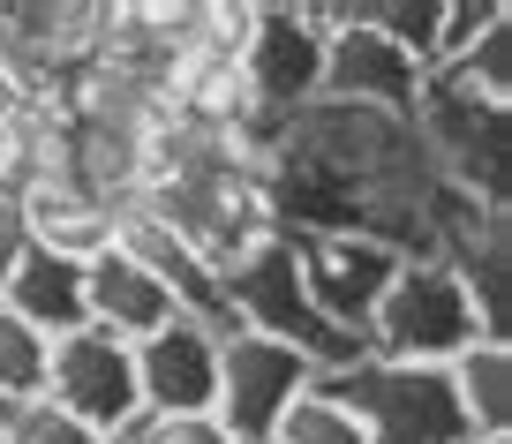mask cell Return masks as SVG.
Returning <instances> with one entry per match:
<instances>
[{"label":"cell","instance_id":"7","mask_svg":"<svg viewBox=\"0 0 512 444\" xmlns=\"http://www.w3.org/2000/svg\"><path fill=\"white\" fill-rule=\"evenodd\" d=\"M38 399L61 407V414H76V422L98 429V437H113V429H128L144 414V399H136V354H128L113 332L83 324V332H68V339L46 347V392Z\"/></svg>","mask_w":512,"mask_h":444},{"label":"cell","instance_id":"3","mask_svg":"<svg viewBox=\"0 0 512 444\" xmlns=\"http://www.w3.org/2000/svg\"><path fill=\"white\" fill-rule=\"evenodd\" d=\"M475 339H482V324H475V302H467L460 271H452L445 256H407L400 279L384 286L369 332H362V354H377V362L452 369Z\"/></svg>","mask_w":512,"mask_h":444},{"label":"cell","instance_id":"22","mask_svg":"<svg viewBox=\"0 0 512 444\" xmlns=\"http://www.w3.org/2000/svg\"><path fill=\"white\" fill-rule=\"evenodd\" d=\"M106 444H136V429H113V437H106Z\"/></svg>","mask_w":512,"mask_h":444},{"label":"cell","instance_id":"10","mask_svg":"<svg viewBox=\"0 0 512 444\" xmlns=\"http://www.w3.org/2000/svg\"><path fill=\"white\" fill-rule=\"evenodd\" d=\"M83 317H91L98 332H113L121 347H136V339H151L159 324H174L181 309H174V294L113 241V249H98L91 264H83Z\"/></svg>","mask_w":512,"mask_h":444},{"label":"cell","instance_id":"11","mask_svg":"<svg viewBox=\"0 0 512 444\" xmlns=\"http://www.w3.org/2000/svg\"><path fill=\"white\" fill-rule=\"evenodd\" d=\"M0 309H16L38 339L83 332V324H91V317H83V264H68V256L31 249V241H23L16 271H8V286H0Z\"/></svg>","mask_w":512,"mask_h":444},{"label":"cell","instance_id":"6","mask_svg":"<svg viewBox=\"0 0 512 444\" xmlns=\"http://www.w3.org/2000/svg\"><path fill=\"white\" fill-rule=\"evenodd\" d=\"M294 241V271H302V294L309 309H317L332 332L362 339L369 317H377L384 286L400 279L407 256L392 249V241L377 234H354V226H339V234H287Z\"/></svg>","mask_w":512,"mask_h":444},{"label":"cell","instance_id":"19","mask_svg":"<svg viewBox=\"0 0 512 444\" xmlns=\"http://www.w3.org/2000/svg\"><path fill=\"white\" fill-rule=\"evenodd\" d=\"M16 444H106V437H98V429H83L76 414L31 399V407H16Z\"/></svg>","mask_w":512,"mask_h":444},{"label":"cell","instance_id":"21","mask_svg":"<svg viewBox=\"0 0 512 444\" xmlns=\"http://www.w3.org/2000/svg\"><path fill=\"white\" fill-rule=\"evenodd\" d=\"M0 444H16V414H8V422H0Z\"/></svg>","mask_w":512,"mask_h":444},{"label":"cell","instance_id":"23","mask_svg":"<svg viewBox=\"0 0 512 444\" xmlns=\"http://www.w3.org/2000/svg\"><path fill=\"white\" fill-rule=\"evenodd\" d=\"M8 414H16V407H0V422H8Z\"/></svg>","mask_w":512,"mask_h":444},{"label":"cell","instance_id":"15","mask_svg":"<svg viewBox=\"0 0 512 444\" xmlns=\"http://www.w3.org/2000/svg\"><path fill=\"white\" fill-rule=\"evenodd\" d=\"M377 38L407 53L415 68H430V46H437V0H377V8H354Z\"/></svg>","mask_w":512,"mask_h":444},{"label":"cell","instance_id":"1","mask_svg":"<svg viewBox=\"0 0 512 444\" xmlns=\"http://www.w3.org/2000/svg\"><path fill=\"white\" fill-rule=\"evenodd\" d=\"M317 392L332 399V407H347L369 444H475L445 369L362 354V362H347V369H324Z\"/></svg>","mask_w":512,"mask_h":444},{"label":"cell","instance_id":"17","mask_svg":"<svg viewBox=\"0 0 512 444\" xmlns=\"http://www.w3.org/2000/svg\"><path fill=\"white\" fill-rule=\"evenodd\" d=\"M505 16V0H437V46H430V76L445 61H460L467 46H475L490 23Z\"/></svg>","mask_w":512,"mask_h":444},{"label":"cell","instance_id":"5","mask_svg":"<svg viewBox=\"0 0 512 444\" xmlns=\"http://www.w3.org/2000/svg\"><path fill=\"white\" fill-rule=\"evenodd\" d=\"M324 31H332V8H256L249 38H241V83H249V106L264 121L287 128L302 106L324 98Z\"/></svg>","mask_w":512,"mask_h":444},{"label":"cell","instance_id":"14","mask_svg":"<svg viewBox=\"0 0 512 444\" xmlns=\"http://www.w3.org/2000/svg\"><path fill=\"white\" fill-rule=\"evenodd\" d=\"M46 347L53 339H38L16 309H0V407H31L46 392Z\"/></svg>","mask_w":512,"mask_h":444},{"label":"cell","instance_id":"8","mask_svg":"<svg viewBox=\"0 0 512 444\" xmlns=\"http://www.w3.org/2000/svg\"><path fill=\"white\" fill-rule=\"evenodd\" d=\"M422 83H430V68H415L392 38L369 31L354 8H332V31H324V98L407 121L415 98H422Z\"/></svg>","mask_w":512,"mask_h":444},{"label":"cell","instance_id":"20","mask_svg":"<svg viewBox=\"0 0 512 444\" xmlns=\"http://www.w3.org/2000/svg\"><path fill=\"white\" fill-rule=\"evenodd\" d=\"M23 211H16V196H0V286H8V271H16V256H23Z\"/></svg>","mask_w":512,"mask_h":444},{"label":"cell","instance_id":"13","mask_svg":"<svg viewBox=\"0 0 512 444\" xmlns=\"http://www.w3.org/2000/svg\"><path fill=\"white\" fill-rule=\"evenodd\" d=\"M430 83H445V91H460V98H475V106H490V113H505L512 106V8L490 23V31L475 38V46L460 53V61H445Z\"/></svg>","mask_w":512,"mask_h":444},{"label":"cell","instance_id":"2","mask_svg":"<svg viewBox=\"0 0 512 444\" xmlns=\"http://www.w3.org/2000/svg\"><path fill=\"white\" fill-rule=\"evenodd\" d=\"M219 286H226V317H234L241 332H264V339H287V347H302L309 362H317V377H324V369L362 362V339L332 332V324L309 309L302 271H294V241L279 234V226H272V234H256L249 249H241L234 264L219 271Z\"/></svg>","mask_w":512,"mask_h":444},{"label":"cell","instance_id":"16","mask_svg":"<svg viewBox=\"0 0 512 444\" xmlns=\"http://www.w3.org/2000/svg\"><path fill=\"white\" fill-rule=\"evenodd\" d=\"M272 444H369V437H362V422H354L347 407H332V399L309 384V399L272 429Z\"/></svg>","mask_w":512,"mask_h":444},{"label":"cell","instance_id":"18","mask_svg":"<svg viewBox=\"0 0 512 444\" xmlns=\"http://www.w3.org/2000/svg\"><path fill=\"white\" fill-rule=\"evenodd\" d=\"M136 444H234L219 429V414H136Z\"/></svg>","mask_w":512,"mask_h":444},{"label":"cell","instance_id":"9","mask_svg":"<svg viewBox=\"0 0 512 444\" xmlns=\"http://www.w3.org/2000/svg\"><path fill=\"white\" fill-rule=\"evenodd\" d=\"M219 339L211 324L196 317H174L159 324L151 339H136V399H144V414H211V399H219Z\"/></svg>","mask_w":512,"mask_h":444},{"label":"cell","instance_id":"4","mask_svg":"<svg viewBox=\"0 0 512 444\" xmlns=\"http://www.w3.org/2000/svg\"><path fill=\"white\" fill-rule=\"evenodd\" d=\"M309 384H317V362L302 347L234 324L219 339V399H211V414H219V429L234 444H272V429L309 399Z\"/></svg>","mask_w":512,"mask_h":444},{"label":"cell","instance_id":"12","mask_svg":"<svg viewBox=\"0 0 512 444\" xmlns=\"http://www.w3.org/2000/svg\"><path fill=\"white\" fill-rule=\"evenodd\" d=\"M445 377H452V399H460L475 444H505L512 437V339H475Z\"/></svg>","mask_w":512,"mask_h":444}]
</instances>
